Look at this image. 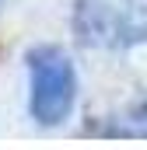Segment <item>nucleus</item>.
<instances>
[{"mask_svg":"<svg viewBox=\"0 0 147 150\" xmlns=\"http://www.w3.org/2000/svg\"><path fill=\"white\" fill-rule=\"evenodd\" d=\"M28 112L39 126H63L77 105V70L60 45H35L28 56Z\"/></svg>","mask_w":147,"mask_h":150,"instance_id":"1","label":"nucleus"},{"mask_svg":"<svg viewBox=\"0 0 147 150\" xmlns=\"http://www.w3.org/2000/svg\"><path fill=\"white\" fill-rule=\"evenodd\" d=\"M74 35L88 49H133L147 42V0H77Z\"/></svg>","mask_w":147,"mask_h":150,"instance_id":"2","label":"nucleus"},{"mask_svg":"<svg viewBox=\"0 0 147 150\" xmlns=\"http://www.w3.org/2000/svg\"><path fill=\"white\" fill-rule=\"evenodd\" d=\"M109 136H147V101H137L126 112H119L109 126Z\"/></svg>","mask_w":147,"mask_h":150,"instance_id":"3","label":"nucleus"}]
</instances>
